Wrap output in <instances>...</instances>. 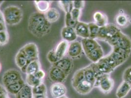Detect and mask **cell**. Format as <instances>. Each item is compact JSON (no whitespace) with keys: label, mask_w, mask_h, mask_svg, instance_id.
Here are the masks:
<instances>
[{"label":"cell","mask_w":131,"mask_h":98,"mask_svg":"<svg viewBox=\"0 0 131 98\" xmlns=\"http://www.w3.org/2000/svg\"><path fill=\"white\" fill-rule=\"evenodd\" d=\"M88 25L90 32V38L93 39L97 38L99 27L94 22L90 23L88 24Z\"/></svg>","instance_id":"obj_31"},{"label":"cell","mask_w":131,"mask_h":98,"mask_svg":"<svg viewBox=\"0 0 131 98\" xmlns=\"http://www.w3.org/2000/svg\"><path fill=\"white\" fill-rule=\"evenodd\" d=\"M6 31V23L0 22V32Z\"/></svg>","instance_id":"obj_41"},{"label":"cell","mask_w":131,"mask_h":98,"mask_svg":"<svg viewBox=\"0 0 131 98\" xmlns=\"http://www.w3.org/2000/svg\"><path fill=\"white\" fill-rule=\"evenodd\" d=\"M71 14L72 19L74 21L79 22V19L81 15V10L73 8L71 12Z\"/></svg>","instance_id":"obj_37"},{"label":"cell","mask_w":131,"mask_h":98,"mask_svg":"<svg viewBox=\"0 0 131 98\" xmlns=\"http://www.w3.org/2000/svg\"><path fill=\"white\" fill-rule=\"evenodd\" d=\"M81 43L85 55H87L93 50L101 47L98 42L95 40L91 38L82 39Z\"/></svg>","instance_id":"obj_10"},{"label":"cell","mask_w":131,"mask_h":98,"mask_svg":"<svg viewBox=\"0 0 131 98\" xmlns=\"http://www.w3.org/2000/svg\"><path fill=\"white\" fill-rule=\"evenodd\" d=\"M69 98L67 96H66V95L65 96H62V97H59V98Z\"/></svg>","instance_id":"obj_45"},{"label":"cell","mask_w":131,"mask_h":98,"mask_svg":"<svg viewBox=\"0 0 131 98\" xmlns=\"http://www.w3.org/2000/svg\"><path fill=\"white\" fill-rule=\"evenodd\" d=\"M61 36L63 40L71 43L76 41L77 35L75 29L73 27H64L61 31Z\"/></svg>","instance_id":"obj_11"},{"label":"cell","mask_w":131,"mask_h":98,"mask_svg":"<svg viewBox=\"0 0 131 98\" xmlns=\"http://www.w3.org/2000/svg\"><path fill=\"white\" fill-rule=\"evenodd\" d=\"M9 98L8 96V94L7 95H3L0 96V98Z\"/></svg>","instance_id":"obj_44"},{"label":"cell","mask_w":131,"mask_h":98,"mask_svg":"<svg viewBox=\"0 0 131 98\" xmlns=\"http://www.w3.org/2000/svg\"><path fill=\"white\" fill-rule=\"evenodd\" d=\"M47 58L49 62L52 64L56 63L59 60V59L55 54V50H52L48 52L47 55Z\"/></svg>","instance_id":"obj_35"},{"label":"cell","mask_w":131,"mask_h":98,"mask_svg":"<svg viewBox=\"0 0 131 98\" xmlns=\"http://www.w3.org/2000/svg\"><path fill=\"white\" fill-rule=\"evenodd\" d=\"M51 26V23L48 21L44 13L35 12L29 18V32L37 38H41L48 34L50 31Z\"/></svg>","instance_id":"obj_1"},{"label":"cell","mask_w":131,"mask_h":98,"mask_svg":"<svg viewBox=\"0 0 131 98\" xmlns=\"http://www.w3.org/2000/svg\"><path fill=\"white\" fill-rule=\"evenodd\" d=\"M77 36L82 37L83 39L90 38V32L89 25L87 23L78 22L74 28Z\"/></svg>","instance_id":"obj_15"},{"label":"cell","mask_w":131,"mask_h":98,"mask_svg":"<svg viewBox=\"0 0 131 98\" xmlns=\"http://www.w3.org/2000/svg\"><path fill=\"white\" fill-rule=\"evenodd\" d=\"M7 92L6 90L5 87L0 84V96L3 95H7Z\"/></svg>","instance_id":"obj_40"},{"label":"cell","mask_w":131,"mask_h":98,"mask_svg":"<svg viewBox=\"0 0 131 98\" xmlns=\"http://www.w3.org/2000/svg\"><path fill=\"white\" fill-rule=\"evenodd\" d=\"M129 84H130V86H131V82H130V83H129Z\"/></svg>","instance_id":"obj_48"},{"label":"cell","mask_w":131,"mask_h":98,"mask_svg":"<svg viewBox=\"0 0 131 98\" xmlns=\"http://www.w3.org/2000/svg\"><path fill=\"white\" fill-rule=\"evenodd\" d=\"M125 35L126 34L122 33L121 31H119L106 42L109 44L112 47H114L120 43L123 39L124 38Z\"/></svg>","instance_id":"obj_25"},{"label":"cell","mask_w":131,"mask_h":98,"mask_svg":"<svg viewBox=\"0 0 131 98\" xmlns=\"http://www.w3.org/2000/svg\"><path fill=\"white\" fill-rule=\"evenodd\" d=\"M78 22L74 21L71 16V13H66L65 16V25L66 27L75 28L77 26Z\"/></svg>","instance_id":"obj_33"},{"label":"cell","mask_w":131,"mask_h":98,"mask_svg":"<svg viewBox=\"0 0 131 98\" xmlns=\"http://www.w3.org/2000/svg\"><path fill=\"white\" fill-rule=\"evenodd\" d=\"M33 98H48L47 94L40 95H33Z\"/></svg>","instance_id":"obj_43"},{"label":"cell","mask_w":131,"mask_h":98,"mask_svg":"<svg viewBox=\"0 0 131 98\" xmlns=\"http://www.w3.org/2000/svg\"><path fill=\"white\" fill-rule=\"evenodd\" d=\"M15 61L17 67L24 73L26 68L29 63L28 62L27 56L22 51V49H20L17 53L15 58Z\"/></svg>","instance_id":"obj_14"},{"label":"cell","mask_w":131,"mask_h":98,"mask_svg":"<svg viewBox=\"0 0 131 98\" xmlns=\"http://www.w3.org/2000/svg\"><path fill=\"white\" fill-rule=\"evenodd\" d=\"M67 91V88L63 83H55L50 87V93L53 98H58L65 96Z\"/></svg>","instance_id":"obj_12"},{"label":"cell","mask_w":131,"mask_h":98,"mask_svg":"<svg viewBox=\"0 0 131 98\" xmlns=\"http://www.w3.org/2000/svg\"><path fill=\"white\" fill-rule=\"evenodd\" d=\"M1 69H2V65H1V64L0 63V72L1 71Z\"/></svg>","instance_id":"obj_47"},{"label":"cell","mask_w":131,"mask_h":98,"mask_svg":"<svg viewBox=\"0 0 131 98\" xmlns=\"http://www.w3.org/2000/svg\"></svg>","instance_id":"obj_49"},{"label":"cell","mask_w":131,"mask_h":98,"mask_svg":"<svg viewBox=\"0 0 131 98\" xmlns=\"http://www.w3.org/2000/svg\"><path fill=\"white\" fill-rule=\"evenodd\" d=\"M53 65L63 71L68 76L71 73L73 67L72 60L68 56L64 57L53 64Z\"/></svg>","instance_id":"obj_9"},{"label":"cell","mask_w":131,"mask_h":98,"mask_svg":"<svg viewBox=\"0 0 131 98\" xmlns=\"http://www.w3.org/2000/svg\"><path fill=\"white\" fill-rule=\"evenodd\" d=\"M115 22L117 25L120 27H127L129 23V20L128 16L124 13H119L115 18Z\"/></svg>","instance_id":"obj_28"},{"label":"cell","mask_w":131,"mask_h":98,"mask_svg":"<svg viewBox=\"0 0 131 98\" xmlns=\"http://www.w3.org/2000/svg\"><path fill=\"white\" fill-rule=\"evenodd\" d=\"M26 84V83L24 81L23 79H22L20 80L6 86L5 88L7 92L9 93L12 95H16L20 91Z\"/></svg>","instance_id":"obj_17"},{"label":"cell","mask_w":131,"mask_h":98,"mask_svg":"<svg viewBox=\"0 0 131 98\" xmlns=\"http://www.w3.org/2000/svg\"><path fill=\"white\" fill-rule=\"evenodd\" d=\"M85 2L83 1H73V8L81 10L85 6Z\"/></svg>","instance_id":"obj_38"},{"label":"cell","mask_w":131,"mask_h":98,"mask_svg":"<svg viewBox=\"0 0 131 98\" xmlns=\"http://www.w3.org/2000/svg\"><path fill=\"white\" fill-rule=\"evenodd\" d=\"M34 3L39 12L44 14L50 8L51 4L50 2L46 1H35Z\"/></svg>","instance_id":"obj_26"},{"label":"cell","mask_w":131,"mask_h":98,"mask_svg":"<svg viewBox=\"0 0 131 98\" xmlns=\"http://www.w3.org/2000/svg\"><path fill=\"white\" fill-rule=\"evenodd\" d=\"M131 90L130 85L127 82L123 81L116 90V96L117 98H125Z\"/></svg>","instance_id":"obj_18"},{"label":"cell","mask_w":131,"mask_h":98,"mask_svg":"<svg viewBox=\"0 0 131 98\" xmlns=\"http://www.w3.org/2000/svg\"><path fill=\"white\" fill-rule=\"evenodd\" d=\"M3 3H4V1H0V6L3 4Z\"/></svg>","instance_id":"obj_46"},{"label":"cell","mask_w":131,"mask_h":98,"mask_svg":"<svg viewBox=\"0 0 131 98\" xmlns=\"http://www.w3.org/2000/svg\"><path fill=\"white\" fill-rule=\"evenodd\" d=\"M44 14L48 21L51 24L57 22L60 16L59 12L55 8H50Z\"/></svg>","instance_id":"obj_22"},{"label":"cell","mask_w":131,"mask_h":98,"mask_svg":"<svg viewBox=\"0 0 131 98\" xmlns=\"http://www.w3.org/2000/svg\"><path fill=\"white\" fill-rule=\"evenodd\" d=\"M86 55L89 60L93 62V63H95L104 57V52L102 48L100 47L93 50Z\"/></svg>","instance_id":"obj_21"},{"label":"cell","mask_w":131,"mask_h":98,"mask_svg":"<svg viewBox=\"0 0 131 98\" xmlns=\"http://www.w3.org/2000/svg\"><path fill=\"white\" fill-rule=\"evenodd\" d=\"M43 83V81L39 80L34 75H27L26 84L30 87H36Z\"/></svg>","instance_id":"obj_29"},{"label":"cell","mask_w":131,"mask_h":98,"mask_svg":"<svg viewBox=\"0 0 131 98\" xmlns=\"http://www.w3.org/2000/svg\"><path fill=\"white\" fill-rule=\"evenodd\" d=\"M15 97L16 98H33L32 88L26 84Z\"/></svg>","instance_id":"obj_27"},{"label":"cell","mask_w":131,"mask_h":98,"mask_svg":"<svg viewBox=\"0 0 131 98\" xmlns=\"http://www.w3.org/2000/svg\"><path fill=\"white\" fill-rule=\"evenodd\" d=\"M85 79L83 69H80L76 71L71 79V85L74 88Z\"/></svg>","instance_id":"obj_24"},{"label":"cell","mask_w":131,"mask_h":98,"mask_svg":"<svg viewBox=\"0 0 131 98\" xmlns=\"http://www.w3.org/2000/svg\"><path fill=\"white\" fill-rule=\"evenodd\" d=\"M120 31L117 26L113 24H108L102 27H99L97 39L106 41Z\"/></svg>","instance_id":"obj_4"},{"label":"cell","mask_w":131,"mask_h":98,"mask_svg":"<svg viewBox=\"0 0 131 98\" xmlns=\"http://www.w3.org/2000/svg\"><path fill=\"white\" fill-rule=\"evenodd\" d=\"M23 79L21 73L16 69H11L6 71L3 75L2 82L5 87Z\"/></svg>","instance_id":"obj_5"},{"label":"cell","mask_w":131,"mask_h":98,"mask_svg":"<svg viewBox=\"0 0 131 98\" xmlns=\"http://www.w3.org/2000/svg\"><path fill=\"white\" fill-rule=\"evenodd\" d=\"M60 8L65 11L66 13H71L73 8V1H60L58 2Z\"/></svg>","instance_id":"obj_30"},{"label":"cell","mask_w":131,"mask_h":98,"mask_svg":"<svg viewBox=\"0 0 131 98\" xmlns=\"http://www.w3.org/2000/svg\"><path fill=\"white\" fill-rule=\"evenodd\" d=\"M123 80L129 84L131 82V66L127 67L123 74Z\"/></svg>","instance_id":"obj_36"},{"label":"cell","mask_w":131,"mask_h":98,"mask_svg":"<svg viewBox=\"0 0 131 98\" xmlns=\"http://www.w3.org/2000/svg\"><path fill=\"white\" fill-rule=\"evenodd\" d=\"M94 23L99 27H104L108 24V18L107 16L101 12H96L93 14Z\"/></svg>","instance_id":"obj_20"},{"label":"cell","mask_w":131,"mask_h":98,"mask_svg":"<svg viewBox=\"0 0 131 98\" xmlns=\"http://www.w3.org/2000/svg\"><path fill=\"white\" fill-rule=\"evenodd\" d=\"M9 34L7 30L0 32V46H5L8 43Z\"/></svg>","instance_id":"obj_34"},{"label":"cell","mask_w":131,"mask_h":98,"mask_svg":"<svg viewBox=\"0 0 131 98\" xmlns=\"http://www.w3.org/2000/svg\"><path fill=\"white\" fill-rule=\"evenodd\" d=\"M21 49L27 56L29 63L33 60H39V50L36 44H27Z\"/></svg>","instance_id":"obj_6"},{"label":"cell","mask_w":131,"mask_h":98,"mask_svg":"<svg viewBox=\"0 0 131 98\" xmlns=\"http://www.w3.org/2000/svg\"><path fill=\"white\" fill-rule=\"evenodd\" d=\"M36 77H37L39 80L43 81L44 78L45 77V72L43 70H42L41 69H40L39 71H37L36 73H35L34 74H33Z\"/></svg>","instance_id":"obj_39"},{"label":"cell","mask_w":131,"mask_h":98,"mask_svg":"<svg viewBox=\"0 0 131 98\" xmlns=\"http://www.w3.org/2000/svg\"><path fill=\"white\" fill-rule=\"evenodd\" d=\"M94 87V85L93 83L84 80L74 88V89L78 94L82 95H86L91 92Z\"/></svg>","instance_id":"obj_13"},{"label":"cell","mask_w":131,"mask_h":98,"mask_svg":"<svg viewBox=\"0 0 131 98\" xmlns=\"http://www.w3.org/2000/svg\"><path fill=\"white\" fill-rule=\"evenodd\" d=\"M49 76L51 82L53 83H63L66 81L68 76L59 68L52 65L49 69Z\"/></svg>","instance_id":"obj_7"},{"label":"cell","mask_w":131,"mask_h":98,"mask_svg":"<svg viewBox=\"0 0 131 98\" xmlns=\"http://www.w3.org/2000/svg\"><path fill=\"white\" fill-rule=\"evenodd\" d=\"M40 69H41V64L39 60H33L27 65L24 73L27 75H33Z\"/></svg>","instance_id":"obj_23"},{"label":"cell","mask_w":131,"mask_h":98,"mask_svg":"<svg viewBox=\"0 0 131 98\" xmlns=\"http://www.w3.org/2000/svg\"><path fill=\"white\" fill-rule=\"evenodd\" d=\"M33 95H40L47 94V87L44 83L32 88Z\"/></svg>","instance_id":"obj_32"},{"label":"cell","mask_w":131,"mask_h":98,"mask_svg":"<svg viewBox=\"0 0 131 98\" xmlns=\"http://www.w3.org/2000/svg\"><path fill=\"white\" fill-rule=\"evenodd\" d=\"M6 24L14 26L22 21L23 14L22 9L15 6H10L6 7L3 11Z\"/></svg>","instance_id":"obj_2"},{"label":"cell","mask_w":131,"mask_h":98,"mask_svg":"<svg viewBox=\"0 0 131 98\" xmlns=\"http://www.w3.org/2000/svg\"><path fill=\"white\" fill-rule=\"evenodd\" d=\"M83 51L81 42L77 41H73L69 44L67 52L68 56L71 60L78 58L82 55Z\"/></svg>","instance_id":"obj_8"},{"label":"cell","mask_w":131,"mask_h":98,"mask_svg":"<svg viewBox=\"0 0 131 98\" xmlns=\"http://www.w3.org/2000/svg\"><path fill=\"white\" fill-rule=\"evenodd\" d=\"M69 46V43L65 40L61 41L58 44L55 50V52L56 56L60 60L65 56L67 53Z\"/></svg>","instance_id":"obj_16"},{"label":"cell","mask_w":131,"mask_h":98,"mask_svg":"<svg viewBox=\"0 0 131 98\" xmlns=\"http://www.w3.org/2000/svg\"><path fill=\"white\" fill-rule=\"evenodd\" d=\"M114 86V81L111 77L110 74H103L97 76L94 84V87H98L105 94L111 92Z\"/></svg>","instance_id":"obj_3"},{"label":"cell","mask_w":131,"mask_h":98,"mask_svg":"<svg viewBox=\"0 0 131 98\" xmlns=\"http://www.w3.org/2000/svg\"><path fill=\"white\" fill-rule=\"evenodd\" d=\"M83 69L84 73L85 79L94 85L96 79V76L92 64Z\"/></svg>","instance_id":"obj_19"},{"label":"cell","mask_w":131,"mask_h":98,"mask_svg":"<svg viewBox=\"0 0 131 98\" xmlns=\"http://www.w3.org/2000/svg\"><path fill=\"white\" fill-rule=\"evenodd\" d=\"M0 22H1V23H5L3 12L1 11V10H0Z\"/></svg>","instance_id":"obj_42"}]
</instances>
